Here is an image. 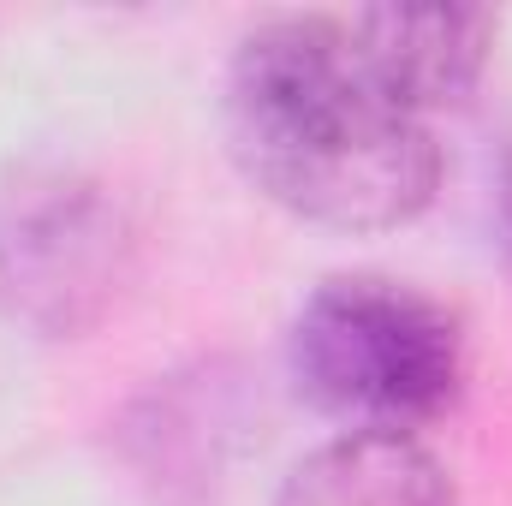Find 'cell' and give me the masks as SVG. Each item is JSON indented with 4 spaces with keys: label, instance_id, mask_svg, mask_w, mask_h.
<instances>
[{
    "label": "cell",
    "instance_id": "1",
    "mask_svg": "<svg viewBox=\"0 0 512 506\" xmlns=\"http://www.w3.org/2000/svg\"><path fill=\"white\" fill-rule=\"evenodd\" d=\"M227 143L256 191L334 233L429 209L441 143L352 42L346 18H268L227 66Z\"/></svg>",
    "mask_w": 512,
    "mask_h": 506
},
{
    "label": "cell",
    "instance_id": "2",
    "mask_svg": "<svg viewBox=\"0 0 512 506\" xmlns=\"http://www.w3.org/2000/svg\"><path fill=\"white\" fill-rule=\"evenodd\" d=\"M292 381L316 411L352 429L411 435L459 399L465 334L459 316L411 280L340 274L322 280L292 322Z\"/></svg>",
    "mask_w": 512,
    "mask_h": 506
},
{
    "label": "cell",
    "instance_id": "3",
    "mask_svg": "<svg viewBox=\"0 0 512 506\" xmlns=\"http://www.w3.org/2000/svg\"><path fill=\"white\" fill-rule=\"evenodd\" d=\"M131 233L120 203L60 167H24L0 185V298L12 316L78 334L90 328L120 280Z\"/></svg>",
    "mask_w": 512,
    "mask_h": 506
},
{
    "label": "cell",
    "instance_id": "4",
    "mask_svg": "<svg viewBox=\"0 0 512 506\" xmlns=\"http://www.w3.org/2000/svg\"><path fill=\"white\" fill-rule=\"evenodd\" d=\"M346 30L364 60L429 120L477 90L495 18L477 6H370L352 12Z\"/></svg>",
    "mask_w": 512,
    "mask_h": 506
},
{
    "label": "cell",
    "instance_id": "5",
    "mask_svg": "<svg viewBox=\"0 0 512 506\" xmlns=\"http://www.w3.org/2000/svg\"><path fill=\"white\" fill-rule=\"evenodd\" d=\"M274 506H459V489L423 441L346 429L292 465Z\"/></svg>",
    "mask_w": 512,
    "mask_h": 506
}]
</instances>
